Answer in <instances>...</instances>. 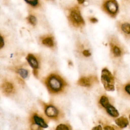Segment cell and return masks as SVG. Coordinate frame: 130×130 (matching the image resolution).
<instances>
[{"instance_id":"cell-8","label":"cell","mask_w":130,"mask_h":130,"mask_svg":"<svg viewBox=\"0 0 130 130\" xmlns=\"http://www.w3.org/2000/svg\"><path fill=\"white\" fill-rule=\"evenodd\" d=\"M28 64L32 70V74L36 78L39 77L41 64V56L38 54L28 53L25 58Z\"/></svg>"},{"instance_id":"cell-9","label":"cell","mask_w":130,"mask_h":130,"mask_svg":"<svg viewBox=\"0 0 130 130\" xmlns=\"http://www.w3.org/2000/svg\"><path fill=\"white\" fill-rule=\"evenodd\" d=\"M102 10L112 18H115L119 12V5L116 0H104Z\"/></svg>"},{"instance_id":"cell-11","label":"cell","mask_w":130,"mask_h":130,"mask_svg":"<svg viewBox=\"0 0 130 130\" xmlns=\"http://www.w3.org/2000/svg\"><path fill=\"white\" fill-rule=\"evenodd\" d=\"M97 81V77L95 76H82L78 80L77 84L80 86L89 88L91 87Z\"/></svg>"},{"instance_id":"cell-16","label":"cell","mask_w":130,"mask_h":130,"mask_svg":"<svg viewBox=\"0 0 130 130\" xmlns=\"http://www.w3.org/2000/svg\"><path fill=\"white\" fill-rule=\"evenodd\" d=\"M115 122L119 128H123L128 125L129 121L126 117L121 116L118 118L116 117V119L115 120Z\"/></svg>"},{"instance_id":"cell-18","label":"cell","mask_w":130,"mask_h":130,"mask_svg":"<svg viewBox=\"0 0 130 130\" xmlns=\"http://www.w3.org/2000/svg\"><path fill=\"white\" fill-rule=\"evenodd\" d=\"M26 4L33 8H37L40 5L39 0H24Z\"/></svg>"},{"instance_id":"cell-21","label":"cell","mask_w":130,"mask_h":130,"mask_svg":"<svg viewBox=\"0 0 130 130\" xmlns=\"http://www.w3.org/2000/svg\"><path fill=\"white\" fill-rule=\"evenodd\" d=\"M82 54L85 57H89V56H90L91 55V52L89 51V50H87V49L84 50L82 51Z\"/></svg>"},{"instance_id":"cell-24","label":"cell","mask_w":130,"mask_h":130,"mask_svg":"<svg viewBox=\"0 0 130 130\" xmlns=\"http://www.w3.org/2000/svg\"><path fill=\"white\" fill-rule=\"evenodd\" d=\"M103 128L102 127V126H101L100 125H97L94 127L92 128V129H98V130H100V129H102Z\"/></svg>"},{"instance_id":"cell-19","label":"cell","mask_w":130,"mask_h":130,"mask_svg":"<svg viewBox=\"0 0 130 130\" xmlns=\"http://www.w3.org/2000/svg\"><path fill=\"white\" fill-rule=\"evenodd\" d=\"M72 129V127L68 123H60L58 124L55 128L56 130L59 129H66V130H70Z\"/></svg>"},{"instance_id":"cell-23","label":"cell","mask_w":130,"mask_h":130,"mask_svg":"<svg viewBox=\"0 0 130 130\" xmlns=\"http://www.w3.org/2000/svg\"><path fill=\"white\" fill-rule=\"evenodd\" d=\"M103 128L104 129H113V130H114V129H115V128H114L113 126H111V125H105L104 127H103Z\"/></svg>"},{"instance_id":"cell-7","label":"cell","mask_w":130,"mask_h":130,"mask_svg":"<svg viewBox=\"0 0 130 130\" xmlns=\"http://www.w3.org/2000/svg\"><path fill=\"white\" fill-rule=\"evenodd\" d=\"M99 105L101 108L104 109L106 113L113 118L118 117L119 113L116 108L113 106L109 100L108 96L106 94L101 95L98 101Z\"/></svg>"},{"instance_id":"cell-17","label":"cell","mask_w":130,"mask_h":130,"mask_svg":"<svg viewBox=\"0 0 130 130\" xmlns=\"http://www.w3.org/2000/svg\"><path fill=\"white\" fill-rule=\"evenodd\" d=\"M27 22L32 26H35L37 24V20L36 17L33 14H29L26 17Z\"/></svg>"},{"instance_id":"cell-25","label":"cell","mask_w":130,"mask_h":130,"mask_svg":"<svg viewBox=\"0 0 130 130\" xmlns=\"http://www.w3.org/2000/svg\"><path fill=\"white\" fill-rule=\"evenodd\" d=\"M85 0H77V1L78 2V4L80 5H82L83 4L84 2H85Z\"/></svg>"},{"instance_id":"cell-6","label":"cell","mask_w":130,"mask_h":130,"mask_svg":"<svg viewBox=\"0 0 130 130\" xmlns=\"http://www.w3.org/2000/svg\"><path fill=\"white\" fill-rule=\"evenodd\" d=\"M101 81L105 89L108 91L115 90V79L111 72L106 68L102 69L101 72Z\"/></svg>"},{"instance_id":"cell-3","label":"cell","mask_w":130,"mask_h":130,"mask_svg":"<svg viewBox=\"0 0 130 130\" xmlns=\"http://www.w3.org/2000/svg\"><path fill=\"white\" fill-rule=\"evenodd\" d=\"M39 103L42 107L44 115L48 119L58 122L64 118L63 111L54 103H46L42 100H39Z\"/></svg>"},{"instance_id":"cell-26","label":"cell","mask_w":130,"mask_h":130,"mask_svg":"<svg viewBox=\"0 0 130 130\" xmlns=\"http://www.w3.org/2000/svg\"><path fill=\"white\" fill-rule=\"evenodd\" d=\"M129 121H130V114H129Z\"/></svg>"},{"instance_id":"cell-13","label":"cell","mask_w":130,"mask_h":130,"mask_svg":"<svg viewBox=\"0 0 130 130\" xmlns=\"http://www.w3.org/2000/svg\"><path fill=\"white\" fill-rule=\"evenodd\" d=\"M12 70L18 75V80L21 83H24L25 79L29 75V71L22 66H16L12 68Z\"/></svg>"},{"instance_id":"cell-2","label":"cell","mask_w":130,"mask_h":130,"mask_svg":"<svg viewBox=\"0 0 130 130\" xmlns=\"http://www.w3.org/2000/svg\"><path fill=\"white\" fill-rule=\"evenodd\" d=\"M108 40L111 57L114 61L120 62L126 53L125 47L115 36L112 35L109 38Z\"/></svg>"},{"instance_id":"cell-10","label":"cell","mask_w":130,"mask_h":130,"mask_svg":"<svg viewBox=\"0 0 130 130\" xmlns=\"http://www.w3.org/2000/svg\"><path fill=\"white\" fill-rule=\"evenodd\" d=\"M0 89L2 93L8 97L15 95L17 90V86L15 83L11 80L5 79L0 85Z\"/></svg>"},{"instance_id":"cell-22","label":"cell","mask_w":130,"mask_h":130,"mask_svg":"<svg viewBox=\"0 0 130 130\" xmlns=\"http://www.w3.org/2000/svg\"><path fill=\"white\" fill-rule=\"evenodd\" d=\"M89 21L91 23H95L98 21V20L97 19V18H96L95 17H91L89 18Z\"/></svg>"},{"instance_id":"cell-1","label":"cell","mask_w":130,"mask_h":130,"mask_svg":"<svg viewBox=\"0 0 130 130\" xmlns=\"http://www.w3.org/2000/svg\"><path fill=\"white\" fill-rule=\"evenodd\" d=\"M42 81L49 94L53 95L64 93L69 86L67 80L57 72L50 73Z\"/></svg>"},{"instance_id":"cell-12","label":"cell","mask_w":130,"mask_h":130,"mask_svg":"<svg viewBox=\"0 0 130 130\" xmlns=\"http://www.w3.org/2000/svg\"><path fill=\"white\" fill-rule=\"evenodd\" d=\"M116 88L120 96L130 100V80L124 83L118 84L116 86Z\"/></svg>"},{"instance_id":"cell-4","label":"cell","mask_w":130,"mask_h":130,"mask_svg":"<svg viewBox=\"0 0 130 130\" xmlns=\"http://www.w3.org/2000/svg\"><path fill=\"white\" fill-rule=\"evenodd\" d=\"M28 122L31 129H43L48 127V119L36 109L31 110L29 114Z\"/></svg>"},{"instance_id":"cell-15","label":"cell","mask_w":130,"mask_h":130,"mask_svg":"<svg viewBox=\"0 0 130 130\" xmlns=\"http://www.w3.org/2000/svg\"><path fill=\"white\" fill-rule=\"evenodd\" d=\"M39 40L42 45L48 48L54 49L55 47V39L51 34H46L41 36L39 38Z\"/></svg>"},{"instance_id":"cell-20","label":"cell","mask_w":130,"mask_h":130,"mask_svg":"<svg viewBox=\"0 0 130 130\" xmlns=\"http://www.w3.org/2000/svg\"><path fill=\"white\" fill-rule=\"evenodd\" d=\"M5 45V39L4 37L0 33V49H3Z\"/></svg>"},{"instance_id":"cell-14","label":"cell","mask_w":130,"mask_h":130,"mask_svg":"<svg viewBox=\"0 0 130 130\" xmlns=\"http://www.w3.org/2000/svg\"><path fill=\"white\" fill-rule=\"evenodd\" d=\"M117 27L123 37L127 40H130V22L119 21L117 23Z\"/></svg>"},{"instance_id":"cell-5","label":"cell","mask_w":130,"mask_h":130,"mask_svg":"<svg viewBox=\"0 0 130 130\" xmlns=\"http://www.w3.org/2000/svg\"><path fill=\"white\" fill-rule=\"evenodd\" d=\"M67 18L69 23L74 27L82 28L85 25V21L82 16L79 8L74 6L70 8L68 10Z\"/></svg>"}]
</instances>
